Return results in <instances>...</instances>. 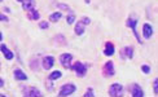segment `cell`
<instances>
[{"mask_svg":"<svg viewBox=\"0 0 158 97\" xmlns=\"http://www.w3.org/2000/svg\"><path fill=\"white\" fill-rule=\"evenodd\" d=\"M61 17H62V13L61 12H55V13H52V14L49 16V21L57 22L58 19H61Z\"/></svg>","mask_w":158,"mask_h":97,"instance_id":"d6986e66","label":"cell"},{"mask_svg":"<svg viewBox=\"0 0 158 97\" xmlns=\"http://www.w3.org/2000/svg\"><path fill=\"white\" fill-rule=\"evenodd\" d=\"M130 91H131V96L132 97H144V91L141 89L139 84H132Z\"/></svg>","mask_w":158,"mask_h":97,"instance_id":"30bf717a","label":"cell"},{"mask_svg":"<svg viewBox=\"0 0 158 97\" xmlns=\"http://www.w3.org/2000/svg\"><path fill=\"white\" fill-rule=\"evenodd\" d=\"M84 97H95V91H94V88H88L87 89V92L84 93Z\"/></svg>","mask_w":158,"mask_h":97,"instance_id":"603a6c76","label":"cell"},{"mask_svg":"<svg viewBox=\"0 0 158 97\" xmlns=\"http://www.w3.org/2000/svg\"><path fill=\"white\" fill-rule=\"evenodd\" d=\"M19 3L22 4V8L27 12L30 10L31 8H34V5H35V0H19Z\"/></svg>","mask_w":158,"mask_h":97,"instance_id":"2e32d148","label":"cell"},{"mask_svg":"<svg viewBox=\"0 0 158 97\" xmlns=\"http://www.w3.org/2000/svg\"><path fill=\"white\" fill-rule=\"evenodd\" d=\"M102 74H104V76H106V78L113 76V75L115 74V69H114L113 61H108L104 65V67H102Z\"/></svg>","mask_w":158,"mask_h":97,"instance_id":"8992f818","label":"cell"},{"mask_svg":"<svg viewBox=\"0 0 158 97\" xmlns=\"http://www.w3.org/2000/svg\"><path fill=\"white\" fill-rule=\"evenodd\" d=\"M121 57L123 60H131L134 57V48L132 47H126L121 51Z\"/></svg>","mask_w":158,"mask_h":97,"instance_id":"8fae6325","label":"cell"},{"mask_svg":"<svg viewBox=\"0 0 158 97\" xmlns=\"http://www.w3.org/2000/svg\"><path fill=\"white\" fill-rule=\"evenodd\" d=\"M23 96H26V97H42L43 93L38 88L27 87V88H23Z\"/></svg>","mask_w":158,"mask_h":97,"instance_id":"52a82bcc","label":"cell"},{"mask_svg":"<svg viewBox=\"0 0 158 97\" xmlns=\"http://www.w3.org/2000/svg\"><path fill=\"white\" fill-rule=\"evenodd\" d=\"M153 91H154V95H158V78H156L153 82Z\"/></svg>","mask_w":158,"mask_h":97,"instance_id":"cb8c5ba5","label":"cell"},{"mask_svg":"<svg viewBox=\"0 0 158 97\" xmlns=\"http://www.w3.org/2000/svg\"><path fill=\"white\" fill-rule=\"evenodd\" d=\"M66 21L69 25H73L75 22V14H74V12H70L69 13V16L66 17Z\"/></svg>","mask_w":158,"mask_h":97,"instance_id":"ffe728a7","label":"cell"},{"mask_svg":"<svg viewBox=\"0 0 158 97\" xmlns=\"http://www.w3.org/2000/svg\"><path fill=\"white\" fill-rule=\"evenodd\" d=\"M126 26H127V27H130L131 30H132L134 36L136 38V40L139 42L140 44H143V40H141V38H140V35H139V32H137V29H136V26H137V19H135V18H132V17L127 18Z\"/></svg>","mask_w":158,"mask_h":97,"instance_id":"7a4b0ae2","label":"cell"},{"mask_svg":"<svg viewBox=\"0 0 158 97\" xmlns=\"http://www.w3.org/2000/svg\"><path fill=\"white\" fill-rule=\"evenodd\" d=\"M18 2H19V0H18Z\"/></svg>","mask_w":158,"mask_h":97,"instance_id":"f546056e","label":"cell"},{"mask_svg":"<svg viewBox=\"0 0 158 97\" xmlns=\"http://www.w3.org/2000/svg\"><path fill=\"white\" fill-rule=\"evenodd\" d=\"M114 52H115V48H114V45L111 42H108L106 45H105V49H104V55L105 56H113L114 55Z\"/></svg>","mask_w":158,"mask_h":97,"instance_id":"9a60e30c","label":"cell"},{"mask_svg":"<svg viewBox=\"0 0 158 97\" xmlns=\"http://www.w3.org/2000/svg\"><path fill=\"white\" fill-rule=\"evenodd\" d=\"M71 69H73L75 73H77V75L79 76V78H82V76H84L85 75V73H87V66L83 63V62H74V65L71 66Z\"/></svg>","mask_w":158,"mask_h":97,"instance_id":"5b68a950","label":"cell"},{"mask_svg":"<svg viewBox=\"0 0 158 97\" xmlns=\"http://www.w3.org/2000/svg\"><path fill=\"white\" fill-rule=\"evenodd\" d=\"M71 61H73V55H70V53H64V55L60 56V62H61V65H62L65 69H69V67H70Z\"/></svg>","mask_w":158,"mask_h":97,"instance_id":"9c48e42d","label":"cell"},{"mask_svg":"<svg viewBox=\"0 0 158 97\" xmlns=\"http://www.w3.org/2000/svg\"><path fill=\"white\" fill-rule=\"evenodd\" d=\"M62 76V73L60 70H55L53 73H51L49 74V76H48V80H56V79H58V78H61Z\"/></svg>","mask_w":158,"mask_h":97,"instance_id":"ac0fdd59","label":"cell"},{"mask_svg":"<svg viewBox=\"0 0 158 97\" xmlns=\"http://www.w3.org/2000/svg\"><path fill=\"white\" fill-rule=\"evenodd\" d=\"M39 27H40V29H48L49 23L47 21H42V22H39Z\"/></svg>","mask_w":158,"mask_h":97,"instance_id":"d4e9b609","label":"cell"},{"mask_svg":"<svg viewBox=\"0 0 158 97\" xmlns=\"http://www.w3.org/2000/svg\"><path fill=\"white\" fill-rule=\"evenodd\" d=\"M89 23H91V18H89V17H82L81 21H78V22L75 23V27H74L75 34H77L78 36L83 35L84 31H85L84 26H85V25H89Z\"/></svg>","mask_w":158,"mask_h":97,"instance_id":"6da1fadb","label":"cell"},{"mask_svg":"<svg viewBox=\"0 0 158 97\" xmlns=\"http://www.w3.org/2000/svg\"><path fill=\"white\" fill-rule=\"evenodd\" d=\"M143 36L145 39H150L153 36V27L150 23H144L143 25Z\"/></svg>","mask_w":158,"mask_h":97,"instance_id":"7c38bea8","label":"cell"},{"mask_svg":"<svg viewBox=\"0 0 158 97\" xmlns=\"http://www.w3.org/2000/svg\"><path fill=\"white\" fill-rule=\"evenodd\" d=\"M13 75H15V79L18 80V82H25V80L29 79L27 75H26L21 69H15V71H13Z\"/></svg>","mask_w":158,"mask_h":97,"instance_id":"4fadbf2b","label":"cell"},{"mask_svg":"<svg viewBox=\"0 0 158 97\" xmlns=\"http://www.w3.org/2000/svg\"><path fill=\"white\" fill-rule=\"evenodd\" d=\"M3 40V34H2V31H0V42Z\"/></svg>","mask_w":158,"mask_h":97,"instance_id":"83f0119b","label":"cell"},{"mask_svg":"<svg viewBox=\"0 0 158 97\" xmlns=\"http://www.w3.org/2000/svg\"><path fill=\"white\" fill-rule=\"evenodd\" d=\"M141 71H143L144 74H150L152 69H150L149 65H141Z\"/></svg>","mask_w":158,"mask_h":97,"instance_id":"7402d4cb","label":"cell"},{"mask_svg":"<svg viewBox=\"0 0 158 97\" xmlns=\"http://www.w3.org/2000/svg\"><path fill=\"white\" fill-rule=\"evenodd\" d=\"M56 5H57V8H60V9H65V10H68L69 13H70V12H73V9H71V8H70V6H69L68 4H62V3H57Z\"/></svg>","mask_w":158,"mask_h":97,"instance_id":"44dd1931","label":"cell"},{"mask_svg":"<svg viewBox=\"0 0 158 97\" xmlns=\"http://www.w3.org/2000/svg\"><path fill=\"white\" fill-rule=\"evenodd\" d=\"M2 2H3V0H0V3H2Z\"/></svg>","mask_w":158,"mask_h":97,"instance_id":"f1b7e54d","label":"cell"},{"mask_svg":"<svg viewBox=\"0 0 158 97\" xmlns=\"http://www.w3.org/2000/svg\"><path fill=\"white\" fill-rule=\"evenodd\" d=\"M53 65H55V57L53 56H45V57H43L42 66L45 70H51L52 67H53Z\"/></svg>","mask_w":158,"mask_h":97,"instance_id":"ba28073f","label":"cell"},{"mask_svg":"<svg viewBox=\"0 0 158 97\" xmlns=\"http://www.w3.org/2000/svg\"><path fill=\"white\" fill-rule=\"evenodd\" d=\"M77 91V86L73 83H68V84H64V86L61 87L60 89V92H58V96H70V95H73L74 92Z\"/></svg>","mask_w":158,"mask_h":97,"instance_id":"277c9868","label":"cell"},{"mask_svg":"<svg viewBox=\"0 0 158 97\" xmlns=\"http://www.w3.org/2000/svg\"><path fill=\"white\" fill-rule=\"evenodd\" d=\"M2 21H3V22H8V21H9V18L6 17L5 14H3L2 12H0V22H2Z\"/></svg>","mask_w":158,"mask_h":97,"instance_id":"484cf974","label":"cell"},{"mask_svg":"<svg viewBox=\"0 0 158 97\" xmlns=\"http://www.w3.org/2000/svg\"><path fill=\"white\" fill-rule=\"evenodd\" d=\"M3 86H4V80L2 79V78H0V88H2Z\"/></svg>","mask_w":158,"mask_h":97,"instance_id":"4316f807","label":"cell"},{"mask_svg":"<svg viewBox=\"0 0 158 97\" xmlns=\"http://www.w3.org/2000/svg\"><path fill=\"white\" fill-rule=\"evenodd\" d=\"M27 17H29L30 19H34V21H36V19L40 18V14H39V12H38L36 9L31 8L30 10H27Z\"/></svg>","mask_w":158,"mask_h":97,"instance_id":"e0dca14e","label":"cell"},{"mask_svg":"<svg viewBox=\"0 0 158 97\" xmlns=\"http://www.w3.org/2000/svg\"><path fill=\"white\" fill-rule=\"evenodd\" d=\"M123 92H124V87L119 83H113L109 87V96H111V97L123 96Z\"/></svg>","mask_w":158,"mask_h":97,"instance_id":"3957f363","label":"cell"},{"mask_svg":"<svg viewBox=\"0 0 158 97\" xmlns=\"http://www.w3.org/2000/svg\"><path fill=\"white\" fill-rule=\"evenodd\" d=\"M0 51L3 52L4 57H5V58H6V60H8V61L13 60V57H15V55H13V52H12V51H10L8 47H6L5 44H2V45H0Z\"/></svg>","mask_w":158,"mask_h":97,"instance_id":"5bb4252c","label":"cell"}]
</instances>
